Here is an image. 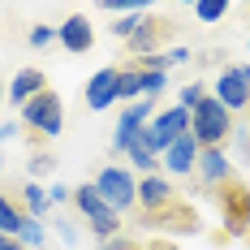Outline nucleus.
<instances>
[{
	"label": "nucleus",
	"mask_w": 250,
	"mask_h": 250,
	"mask_svg": "<svg viewBox=\"0 0 250 250\" xmlns=\"http://www.w3.org/2000/svg\"><path fill=\"white\" fill-rule=\"evenodd\" d=\"M138 69H143V65H138ZM164 86H168V74H164V69H143V95H155V100H160Z\"/></svg>",
	"instance_id": "24"
},
{
	"label": "nucleus",
	"mask_w": 250,
	"mask_h": 250,
	"mask_svg": "<svg viewBox=\"0 0 250 250\" xmlns=\"http://www.w3.org/2000/svg\"><path fill=\"white\" fill-rule=\"evenodd\" d=\"M147 250H177V246H173V242H151Z\"/></svg>",
	"instance_id": "33"
},
{
	"label": "nucleus",
	"mask_w": 250,
	"mask_h": 250,
	"mask_svg": "<svg viewBox=\"0 0 250 250\" xmlns=\"http://www.w3.org/2000/svg\"><path fill=\"white\" fill-rule=\"evenodd\" d=\"M138 22H143V13H121V18H112V35L129 39V35L138 30Z\"/></svg>",
	"instance_id": "26"
},
{
	"label": "nucleus",
	"mask_w": 250,
	"mask_h": 250,
	"mask_svg": "<svg viewBox=\"0 0 250 250\" xmlns=\"http://www.w3.org/2000/svg\"><path fill=\"white\" fill-rule=\"evenodd\" d=\"M203 95H207V86H203V82H186V86L177 91V104H181V108H194Z\"/></svg>",
	"instance_id": "25"
},
{
	"label": "nucleus",
	"mask_w": 250,
	"mask_h": 250,
	"mask_svg": "<svg viewBox=\"0 0 250 250\" xmlns=\"http://www.w3.org/2000/svg\"><path fill=\"white\" fill-rule=\"evenodd\" d=\"M39 91H48V78H43V69L26 65V69H18V74H13V82H9V104H13V108H22V104L35 100Z\"/></svg>",
	"instance_id": "16"
},
{
	"label": "nucleus",
	"mask_w": 250,
	"mask_h": 250,
	"mask_svg": "<svg viewBox=\"0 0 250 250\" xmlns=\"http://www.w3.org/2000/svg\"><path fill=\"white\" fill-rule=\"evenodd\" d=\"M65 129V104H61V95L56 91H39L35 100L22 104V134L30 147H43V143H52L56 134Z\"/></svg>",
	"instance_id": "1"
},
{
	"label": "nucleus",
	"mask_w": 250,
	"mask_h": 250,
	"mask_svg": "<svg viewBox=\"0 0 250 250\" xmlns=\"http://www.w3.org/2000/svg\"><path fill=\"white\" fill-rule=\"evenodd\" d=\"M177 35V22L173 18H160V13H143L138 30L129 35V56H147V52H160L164 39Z\"/></svg>",
	"instance_id": "9"
},
{
	"label": "nucleus",
	"mask_w": 250,
	"mask_h": 250,
	"mask_svg": "<svg viewBox=\"0 0 250 250\" xmlns=\"http://www.w3.org/2000/svg\"><path fill=\"white\" fill-rule=\"evenodd\" d=\"M100 250H147V246H138V242H129V237H108V242H100Z\"/></svg>",
	"instance_id": "28"
},
{
	"label": "nucleus",
	"mask_w": 250,
	"mask_h": 250,
	"mask_svg": "<svg viewBox=\"0 0 250 250\" xmlns=\"http://www.w3.org/2000/svg\"><path fill=\"white\" fill-rule=\"evenodd\" d=\"M13 134H22V121H18V125H13V121L0 125V143H4V138H13Z\"/></svg>",
	"instance_id": "31"
},
{
	"label": "nucleus",
	"mask_w": 250,
	"mask_h": 250,
	"mask_svg": "<svg viewBox=\"0 0 250 250\" xmlns=\"http://www.w3.org/2000/svg\"><path fill=\"white\" fill-rule=\"evenodd\" d=\"M246 9H250V0H246Z\"/></svg>",
	"instance_id": "36"
},
{
	"label": "nucleus",
	"mask_w": 250,
	"mask_h": 250,
	"mask_svg": "<svg viewBox=\"0 0 250 250\" xmlns=\"http://www.w3.org/2000/svg\"><path fill=\"white\" fill-rule=\"evenodd\" d=\"M22 220H26V207H22V199L9 190H0V233H13L18 237V229H22Z\"/></svg>",
	"instance_id": "17"
},
{
	"label": "nucleus",
	"mask_w": 250,
	"mask_h": 250,
	"mask_svg": "<svg viewBox=\"0 0 250 250\" xmlns=\"http://www.w3.org/2000/svg\"><path fill=\"white\" fill-rule=\"evenodd\" d=\"M199 138H194V134H190V129H186V134H181V138H177L173 147L164 151V168H168V173L173 177H194V164H199Z\"/></svg>",
	"instance_id": "15"
},
{
	"label": "nucleus",
	"mask_w": 250,
	"mask_h": 250,
	"mask_svg": "<svg viewBox=\"0 0 250 250\" xmlns=\"http://www.w3.org/2000/svg\"><path fill=\"white\" fill-rule=\"evenodd\" d=\"M121 100H125V104L143 100V69H138V61L121 65Z\"/></svg>",
	"instance_id": "19"
},
{
	"label": "nucleus",
	"mask_w": 250,
	"mask_h": 250,
	"mask_svg": "<svg viewBox=\"0 0 250 250\" xmlns=\"http://www.w3.org/2000/svg\"><path fill=\"white\" fill-rule=\"evenodd\" d=\"M52 168H56V160H52V155H39V151L30 155V177H39V173H52Z\"/></svg>",
	"instance_id": "27"
},
{
	"label": "nucleus",
	"mask_w": 250,
	"mask_h": 250,
	"mask_svg": "<svg viewBox=\"0 0 250 250\" xmlns=\"http://www.w3.org/2000/svg\"><path fill=\"white\" fill-rule=\"evenodd\" d=\"M69 203L78 207V216L86 220V229H91L100 242H108V237H117V233H121V211H112V207L100 199V190H95L91 181H82L74 194H69Z\"/></svg>",
	"instance_id": "4"
},
{
	"label": "nucleus",
	"mask_w": 250,
	"mask_h": 250,
	"mask_svg": "<svg viewBox=\"0 0 250 250\" xmlns=\"http://www.w3.org/2000/svg\"><path fill=\"white\" fill-rule=\"evenodd\" d=\"M91 186H95L100 199L108 203L112 211H121V216L138 207V173H134L129 164H104Z\"/></svg>",
	"instance_id": "3"
},
{
	"label": "nucleus",
	"mask_w": 250,
	"mask_h": 250,
	"mask_svg": "<svg viewBox=\"0 0 250 250\" xmlns=\"http://www.w3.org/2000/svg\"><path fill=\"white\" fill-rule=\"evenodd\" d=\"M26 43H30V48H52V43H56V26H48V22H35L30 26V35H26Z\"/></svg>",
	"instance_id": "23"
},
{
	"label": "nucleus",
	"mask_w": 250,
	"mask_h": 250,
	"mask_svg": "<svg viewBox=\"0 0 250 250\" xmlns=\"http://www.w3.org/2000/svg\"><path fill=\"white\" fill-rule=\"evenodd\" d=\"M151 112H155V95H143V100L125 104V112H117V125H112V155H121V151H129V143H134V134L143 129V125L151 121Z\"/></svg>",
	"instance_id": "7"
},
{
	"label": "nucleus",
	"mask_w": 250,
	"mask_h": 250,
	"mask_svg": "<svg viewBox=\"0 0 250 250\" xmlns=\"http://www.w3.org/2000/svg\"><path fill=\"white\" fill-rule=\"evenodd\" d=\"M69 194H74L69 186H52V190H48V199H52V203H65V199H69Z\"/></svg>",
	"instance_id": "29"
},
{
	"label": "nucleus",
	"mask_w": 250,
	"mask_h": 250,
	"mask_svg": "<svg viewBox=\"0 0 250 250\" xmlns=\"http://www.w3.org/2000/svg\"><path fill=\"white\" fill-rule=\"evenodd\" d=\"M121 100V65H104L86 78V108L91 112H104Z\"/></svg>",
	"instance_id": "10"
},
{
	"label": "nucleus",
	"mask_w": 250,
	"mask_h": 250,
	"mask_svg": "<svg viewBox=\"0 0 250 250\" xmlns=\"http://www.w3.org/2000/svg\"><path fill=\"white\" fill-rule=\"evenodd\" d=\"M138 225L143 229H155V233H199L203 220H199V207L186 199H173L168 207H160V211H143L138 216Z\"/></svg>",
	"instance_id": "6"
},
{
	"label": "nucleus",
	"mask_w": 250,
	"mask_h": 250,
	"mask_svg": "<svg viewBox=\"0 0 250 250\" xmlns=\"http://www.w3.org/2000/svg\"><path fill=\"white\" fill-rule=\"evenodd\" d=\"M56 43L65 52H74V56H82V52L95 48V26H91V18H82V13H69L65 22L56 26Z\"/></svg>",
	"instance_id": "11"
},
{
	"label": "nucleus",
	"mask_w": 250,
	"mask_h": 250,
	"mask_svg": "<svg viewBox=\"0 0 250 250\" xmlns=\"http://www.w3.org/2000/svg\"><path fill=\"white\" fill-rule=\"evenodd\" d=\"M173 199H181V194H177V186L164 173L138 177V211H160V207H168Z\"/></svg>",
	"instance_id": "14"
},
{
	"label": "nucleus",
	"mask_w": 250,
	"mask_h": 250,
	"mask_svg": "<svg viewBox=\"0 0 250 250\" xmlns=\"http://www.w3.org/2000/svg\"><path fill=\"white\" fill-rule=\"evenodd\" d=\"M190 129V108H181V104H173V108H164V112H155V121H151V134H155V143H160V155L173 147L177 138Z\"/></svg>",
	"instance_id": "12"
},
{
	"label": "nucleus",
	"mask_w": 250,
	"mask_h": 250,
	"mask_svg": "<svg viewBox=\"0 0 250 250\" xmlns=\"http://www.w3.org/2000/svg\"><path fill=\"white\" fill-rule=\"evenodd\" d=\"M211 95L225 104L229 112L250 108V65H225V69L216 74V91H211Z\"/></svg>",
	"instance_id": "8"
},
{
	"label": "nucleus",
	"mask_w": 250,
	"mask_h": 250,
	"mask_svg": "<svg viewBox=\"0 0 250 250\" xmlns=\"http://www.w3.org/2000/svg\"><path fill=\"white\" fill-rule=\"evenodd\" d=\"M18 242H22L26 250H43V246H48V229H43V220L26 216V220H22V229H18Z\"/></svg>",
	"instance_id": "20"
},
{
	"label": "nucleus",
	"mask_w": 250,
	"mask_h": 250,
	"mask_svg": "<svg viewBox=\"0 0 250 250\" xmlns=\"http://www.w3.org/2000/svg\"><path fill=\"white\" fill-rule=\"evenodd\" d=\"M61 237H65V242H78V233H74V225H69V220H61Z\"/></svg>",
	"instance_id": "32"
},
{
	"label": "nucleus",
	"mask_w": 250,
	"mask_h": 250,
	"mask_svg": "<svg viewBox=\"0 0 250 250\" xmlns=\"http://www.w3.org/2000/svg\"><path fill=\"white\" fill-rule=\"evenodd\" d=\"M211 199H216L220 216H225V237H250V186L229 177Z\"/></svg>",
	"instance_id": "5"
},
{
	"label": "nucleus",
	"mask_w": 250,
	"mask_h": 250,
	"mask_svg": "<svg viewBox=\"0 0 250 250\" xmlns=\"http://www.w3.org/2000/svg\"><path fill=\"white\" fill-rule=\"evenodd\" d=\"M194 177L203 181V190H207V194H216L229 177H233L225 151H220V147H203V151H199V164H194Z\"/></svg>",
	"instance_id": "13"
},
{
	"label": "nucleus",
	"mask_w": 250,
	"mask_h": 250,
	"mask_svg": "<svg viewBox=\"0 0 250 250\" xmlns=\"http://www.w3.org/2000/svg\"><path fill=\"white\" fill-rule=\"evenodd\" d=\"M18 199H22L26 216H35V220H43V216L52 211V199L43 194V186H39V181H26L22 190H18Z\"/></svg>",
	"instance_id": "18"
},
{
	"label": "nucleus",
	"mask_w": 250,
	"mask_h": 250,
	"mask_svg": "<svg viewBox=\"0 0 250 250\" xmlns=\"http://www.w3.org/2000/svg\"><path fill=\"white\" fill-rule=\"evenodd\" d=\"M0 168H4V160H0Z\"/></svg>",
	"instance_id": "35"
},
{
	"label": "nucleus",
	"mask_w": 250,
	"mask_h": 250,
	"mask_svg": "<svg viewBox=\"0 0 250 250\" xmlns=\"http://www.w3.org/2000/svg\"><path fill=\"white\" fill-rule=\"evenodd\" d=\"M190 134L199 138V147H225L229 134H233V112L207 91V95L190 108Z\"/></svg>",
	"instance_id": "2"
},
{
	"label": "nucleus",
	"mask_w": 250,
	"mask_h": 250,
	"mask_svg": "<svg viewBox=\"0 0 250 250\" xmlns=\"http://www.w3.org/2000/svg\"><path fill=\"white\" fill-rule=\"evenodd\" d=\"M0 250H26V246L13 237V233H0Z\"/></svg>",
	"instance_id": "30"
},
{
	"label": "nucleus",
	"mask_w": 250,
	"mask_h": 250,
	"mask_svg": "<svg viewBox=\"0 0 250 250\" xmlns=\"http://www.w3.org/2000/svg\"><path fill=\"white\" fill-rule=\"evenodd\" d=\"M181 4H194V0H181Z\"/></svg>",
	"instance_id": "34"
},
{
	"label": "nucleus",
	"mask_w": 250,
	"mask_h": 250,
	"mask_svg": "<svg viewBox=\"0 0 250 250\" xmlns=\"http://www.w3.org/2000/svg\"><path fill=\"white\" fill-rule=\"evenodd\" d=\"M229 13V0H194V18H199V22H220V18H225Z\"/></svg>",
	"instance_id": "21"
},
{
	"label": "nucleus",
	"mask_w": 250,
	"mask_h": 250,
	"mask_svg": "<svg viewBox=\"0 0 250 250\" xmlns=\"http://www.w3.org/2000/svg\"><path fill=\"white\" fill-rule=\"evenodd\" d=\"M155 0H100V9L108 13H151Z\"/></svg>",
	"instance_id": "22"
}]
</instances>
